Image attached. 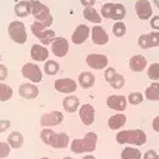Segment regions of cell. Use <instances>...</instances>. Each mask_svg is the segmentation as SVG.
Wrapping results in <instances>:
<instances>
[{
	"instance_id": "1",
	"label": "cell",
	"mask_w": 159,
	"mask_h": 159,
	"mask_svg": "<svg viewBox=\"0 0 159 159\" xmlns=\"http://www.w3.org/2000/svg\"><path fill=\"white\" fill-rule=\"evenodd\" d=\"M97 141L98 136L94 132H88L84 135L83 139H75L71 141V152L80 154V153H89V152H94L97 147Z\"/></svg>"
},
{
	"instance_id": "2",
	"label": "cell",
	"mask_w": 159,
	"mask_h": 159,
	"mask_svg": "<svg viewBox=\"0 0 159 159\" xmlns=\"http://www.w3.org/2000/svg\"><path fill=\"white\" fill-rule=\"evenodd\" d=\"M116 141L118 144H132L139 147L147 143V134L143 130H125L116 135Z\"/></svg>"
},
{
	"instance_id": "3",
	"label": "cell",
	"mask_w": 159,
	"mask_h": 159,
	"mask_svg": "<svg viewBox=\"0 0 159 159\" xmlns=\"http://www.w3.org/2000/svg\"><path fill=\"white\" fill-rule=\"evenodd\" d=\"M30 5H31V13L36 18V20L48 28L52 24V16L50 13L48 7L42 4L41 2H38V0H30Z\"/></svg>"
},
{
	"instance_id": "4",
	"label": "cell",
	"mask_w": 159,
	"mask_h": 159,
	"mask_svg": "<svg viewBox=\"0 0 159 159\" xmlns=\"http://www.w3.org/2000/svg\"><path fill=\"white\" fill-rule=\"evenodd\" d=\"M32 32L33 34L39 39V41L42 42V45H50L55 41V38H56V34L54 31H51V30H47V27H45L43 24H41L39 22H34L32 24Z\"/></svg>"
},
{
	"instance_id": "5",
	"label": "cell",
	"mask_w": 159,
	"mask_h": 159,
	"mask_svg": "<svg viewBox=\"0 0 159 159\" xmlns=\"http://www.w3.org/2000/svg\"><path fill=\"white\" fill-rule=\"evenodd\" d=\"M126 14V9L122 4H113V3H107L102 7V16L104 18L108 19H115V20H120L124 19Z\"/></svg>"
},
{
	"instance_id": "6",
	"label": "cell",
	"mask_w": 159,
	"mask_h": 159,
	"mask_svg": "<svg viewBox=\"0 0 159 159\" xmlns=\"http://www.w3.org/2000/svg\"><path fill=\"white\" fill-rule=\"evenodd\" d=\"M9 36L14 42L23 45L27 41V31H25V25L19 22V20H14L9 24Z\"/></svg>"
},
{
	"instance_id": "7",
	"label": "cell",
	"mask_w": 159,
	"mask_h": 159,
	"mask_svg": "<svg viewBox=\"0 0 159 159\" xmlns=\"http://www.w3.org/2000/svg\"><path fill=\"white\" fill-rule=\"evenodd\" d=\"M22 75L33 83H39L42 80V73L41 69L33 62H27L22 68Z\"/></svg>"
},
{
	"instance_id": "8",
	"label": "cell",
	"mask_w": 159,
	"mask_h": 159,
	"mask_svg": "<svg viewBox=\"0 0 159 159\" xmlns=\"http://www.w3.org/2000/svg\"><path fill=\"white\" fill-rule=\"evenodd\" d=\"M64 121V115L59 111H54L50 113H45L39 118V122L43 127H50V126H57Z\"/></svg>"
},
{
	"instance_id": "9",
	"label": "cell",
	"mask_w": 159,
	"mask_h": 159,
	"mask_svg": "<svg viewBox=\"0 0 159 159\" xmlns=\"http://www.w3.org/2000/svg\"><path fill=\"white\" fill-rule=\"evenodd\" d=\"M104 78H106V80L111 84V87L115 89H121L125 84V78L121 74L116 73V70L113 68H108L104 71Z\"/></svg>"
},
{
	"instance_id": "10",
	"label": "cell",
	"mask_w": 159,
	"mask_h": 159,
	"mask_svg": "<svg viewBox=\"0 0 159 159\" xmlns=\"http://www.w3.org/2000/svg\"><path fill=\"white\" fill-rule=\"evenodd\" d=\"M87 64L90 66L92 69H98L102 70L108 65V59L102 54H89L85 59Z\"/></svg>"
},
{
	"instance_id": "11",
	"label": "cell",
	"mask_w": 159,
	"mask_h": 159,
	"mask_svg": "<svg viewBox=\"0 0 159 159\" xmlns=\"http://www.w3.org/2000/svg\"><path fill=\"white\" fill-rule=\"evenodd\" d=\"M138 43L141 48H150V47L159 46V32L141 34L138 39Z\"/></svg>"
},
{
	"instance_id": "12",
	"label": "cell",
	"mask_w": 159,
	"mask_h": 159,
	"mask_svg": "<svg viewBox=\"0 0 159 159\" xmlns=\"http://www.w3.org/2000/svg\"><path fill=\"white\" fill-rule=\"evenodd\" d=\"M135 11L140 19L145 20V19H149L153 14V9L152 5L148 0H138L135 3Z\"/></svg>"
},
{
	"instance_id": "13",
	"label": "cell",
	"mask_w": 159,
	"mask_h": 159,
	"mask_svg": "<svg viewBox=\"0 0 159 159\" xmlns=\"http://www.w3.org/2000/svg\"><path fill=\"white\" fill-rule=\"evenodd\" d=\"M69 51V43L68 39L64 37H56L55 41L52 42V52L57 57H64Z\"/></svg>"
},
{
	"instance_id": "14",
	"label": "cell",
	"mask_w": 159,
	"mask_h": 159,
	"mask_svg": "<svg viewBox=\"0 0 159 159\" xmlns=\"http://www.w3.org/2000/svg\"><path fill=\"white\" fill-rule=\"evenodd\" d=\"M55 89L59 90L60 93H73V92L76 89V83L73 80V79H57L55 80Z\"/></svg>"
},
{
	"instance_id": "15",
	"label": "cell",
	"mask_w": 159,
	"mask_h": 159,
	"mask_svg": "<svg viewBox=\"0 0 159 159\" xmlns=\"http://www.w3.org/2000/svg\"><path fill=\"white\" fill-rule=\"evenodd\" d=\"M79 116L85 126H90L94 121V107L88 103L83 104L80 107V111H79Z\"/></svg>"
},
{
	"instance_id": "16",
	"label": "cell",
	"mask_w": 159,
	"mask_h": 159,
	"mask_svg": "<svg viewBox=\"0 0 159 159\" xmlns=\"http://www.w3.org/2000/svg\"><path fill=\"white\" fill-rule=\"evenodd\" d=\"M92 39H93V42L96 45H106L108 43L110 37L106 33L104 28H102L101 25H94L92 28Z\"/></svg>"
},
{
	"instance_id": "17",
	"label": "cell",
	"mask_w": 159,
	"mask_h": 159,
	"mask_svg": "<svg viewBox=\"0 0 159 159\" xmlns=\"http://www.w3.org/2000/svg\"><path fill=\"white\" fill-rule=\"evenodd\" d=\"M18 90H19V96L24 99H34L39 93L38 88L34 84H31V83L22 84Z\"/></svg>"
},
{
	"instance_id": "18",
	"label": "cell",
	"mask_w": 159,
	"mask_h": 159,
	"mask_svg": "<svg viewBox=\"0 0 159 159\" xmlns=\"http://www.w3.org/2000/svg\"><path fill=\"white\" fill-rule=\"evenodd\" d=\"M126 104H127V101H126L125 96L113 94V96H110L107 98V106L115 111H124L126 108Z\"/></svg>"
},
{
	"instance_id": "19",
	"label": "cell",
	"mask_w": 159,
	"mask_h": 159,
	"mask_svg": "<svg viewBox=\"0 0 159 159\" xmlns=\"http://www.w3.org/2000/svg\"><path fill=\"white\" fill-rule=\"evenodd\" d=\"M69 144V135L65 134V132H54V135L51 138V143H50V147L55 148V149H64L68 147Z\"/></svg>"
},
{
	"instance_id": "20",
	"label": "cell",
	"mask_w": 159,
	"mask_h": 159,
	"mask_svg": "<svg viewBox=\"0 0 159 159\" xmlns=\"http://www.w3.org/2000/svg\"><path fill=\"white\" fill-rule=\"evenodd\" d=\"M89 30L85 24H80V25H78L76 30L74 31L73 36H71V39H73V42L75 45H82L85 42V39L88 38L89 36Z\"/></svg>"
},
{
	"instance_id": "21",
	"label": "cell",
	"mask_w": 159,
	"mask_h": 159,
	"mask_svg": "<svg viewBox=\"0 0 159 159\" xmlns=\"http://www.w3.org/2000/svg\"><path fill=\"white\" fill-rule=\"evenodd\" d=\"M31 57L36 61H45L48 57V51L41 45H33L31 47Z\"/></svg>"
},
{
	"instance_id": "22",
	"label": "cell",
	"mask_w": 159,
	"mask_h": 159,
	"mask_svg": "<svg viewBox=\"0 0 159 159\" xmlns=\"http://www.w3.org/2000/svg\"><path fill=\"white\" fill-rule=\"evenodd\" d=\"M130 68L134 71H143L147 68V60L143 55H135L130 59Z\"/></svg>"
},
{
	"instance_id": "23",
	"label": "cell",
	"mask_w": 159,
	"mask_h": 159,
	"mask_svg": "<svg viewBox=\"0 0 159 159\" xmlns=\"http://www.w3.org/2000/svg\"><path fill=\"white\" fill-rule=\"evenodd\" d=\"M126 124V116L124 113H116L108 118V126L112 130L121 129Z\"/></svg>"
},
{
	"instance_id": "24",
	"label": "cell",
	"mask_w": 159,
	"mask_h": 159,
	"mask_svg": "<svg viewBox=\"0 0 159 159\" xmlns=\"http://www.w3.org/2000/svg\"><path fill=\"white\" fill-rule=\"evenodd\" d=\"M62 106L66 112L73 113L78 110V106H79V98L75 96H68L66 98H64L62 101Z\"/></svg>"
},
{
	"instance_id": "25",
	"label": "cell",
	"mask_w": 159,
	"mask_h": 159,
	"mask_svg": "<svg viewBox=\"0 0 159 159\" xmlns=\"http://www.w3.org/2000/svg\"><path fill=\"white\" fill-rule=\"evenodd\" d=\"M94 82H96V78L90 71H84L79 75V84H80L84 89L92 88L94 85Z\"/></svg>"
},
{
	"instance_id": "26",
	"label": "cell",
	"mask_w": 159,
	"mask_h": 159,
	"mask_svg": "<svg viewBox=\"0 0 159 159\" xmlns=\"http://www.w3.org/2000/svg\"><path fill=\"white\" fill-rule=\"evenodd\" d=\"M14 13L20 17V18H24L31 14V5H30V2H19L16 4L14 7Z\"/></svg>"
},
{
	"instance_id": "27",
	"label": "cell",
	"mask_w": 159,
	"mask_h": 159,
	"mask_svg": "<svg viewBox=\"0 0 159 159\" xmlns=\"http://www.w3.org/2000/svg\"><path fill=\"white\" fill-rule=\"evenodd\" d=\"M8 144L10 145V148H14V149L20 148L22 144H23V135L19 131L10 132L9 136H8Z\"/></svg>"
},
{
	"instance_id": "28",
	"label": "cell",
	"mask_w": 159,
	"mask_h": 159,
	"mask_svg": "<svg viewBox=\"0 0 159 159\" xmlns=\"http://www.w3.org/2000/svg\"><path fill=\"white\" fill-rule=\"evenodd\" d=\"M83 16H84L85 19L93 22V23H97V24H99L102 22L101 16L97 13V10L94 8H92V7H85V9L83 10Z\"/></svg>"
},
{
	"instance_id": "29",
	"label": "cell",
	"mask_w": 159,
	"mask_h": 159,
	"mask_svg": "<svg viewBox=\"0 0 159 159\" xmlns=\"http://www.w3.org/2000/svg\"><path fill=\"white\" fill-rule=\"evenodd\" d=\"M145 97L149 101H159V83H152L145 90Z\"/></svg>"
},
{
	"instance_id": "30",
	"label": "cell",
	"mask_w": 159,
	"mask_h": 159,
	"mask_svg": "<svg viewBox=\"0 0 159 159\" xmlns=\"http://www.w3.org/2000/svg\"><path fill=\"white\" fill-rule=\"evenodd\" d=\"M122 159H141V152L135 148H125L121 153Z\"/></svg>"
},
{
	"instance_id": "31",
	"label": "cell",
	"mask_w": 159,
	"mask_h": 159,
	"mask_svg": "<svg viewBox=\"0 0 159 159\" xmlns=\"http://www.w3.org/2000/svg\"><path fill=\"white\" fill-rule=\"evenodd\" d=\"M13 97V89L8 84L0 83V101L7 102Z\"/></svg>"
},
{
	"instance_id": "32",
	"label": "cell",
	"mask_w": 159,
	"mask_h": 159,
	"mask_svg": "<svg viewBox=\"0 0 159 159\" xmlns=\"http://www.w3.org/2000/svg\"><path fill=\"white\" fill-rule=\"evenodd\" d=\"M59 69H60V65L56 61H54V60H48L45 64V73L47 75H55V74H57Z\"/></svg>"
},
{
	"instance_id": "33",
	"label": "cell",
	"mask_w": 159,
	"mask_h": 159,
	"mask_svg": "<svg viewBox=\"0 0 159 159\" xmlns=\"http://www.w3.org/2000/svg\"><path fill=\"white\" fill-rule=\"evenodd\" d=\"M112 31H113V34H115L116 37H122V36H125V33H126V25H125L124 22L118 20V22H116V23L113 24Z\"/></svg>"
},
{
	"instance_id": "34",
	"label": "cell",
	"mask_w": 159,
	"mask_h": 159,
	"mask_svg": "<svg viewBox=\"0 0 159 159\" xmlns=\"http://www.w3.org/2000/svg\"><path fill=\"white\" fill-rule=\"evenodd\" d=\"M148 76H149V79H152V80H158L159 79V64L154 62V64H152L149 66Z\"/></svg>"
},
{
	"instance_id": "35",
	"label": "cell",
	"mask_w": 159,
	"mask_h": 159,
	"mask_svg": "<svg viewBox=\"0 0 159 159\" xmlns=\"http://www.w3.org/2000/svg\"><path fill=\"white\" fill-rule=\"evenodd\" d=\"M54 132H55V131H52L51 129L45 127V129L41 131V140H42L46 145H50V143H51V138H52V135H54Z\"/></svg>"
},
{
	"instance_id": "36",
	"label": "cell",
	"mask_w": 159,
	"mask_h": 159,
	"mask_svg": "<svg viewBox=\"0 0 159 159\" xmlns=\"http://www.w3.org/2000/svg\"><path fill=\"white\" fill-rule=\"evenodd\" d=\"M143 94L139 93V92H134V93H131L129 96V103L131 104H140L143 102Z\"/></svg>"
},
{
	"instance_id": "37",
	"label": "cell",
	"mask_w": 159,
	"mask_h": 159,
	"mask_svg": "<svg viewBox=\"0 0 159 159\" xmlns=\"http://www.w3.org/2000/svg\"><path fill=\"white\" fill-rule=\"evenodd\" d=\"M10 154V145L7 143L0 141V158H7Z\"/></svg>"
},
{
	"instance_id": "38",
	"label": "cell",
	"mask_w": 159,
	"mask_h": 159,
	"mask_svg": "<svg viewBox=\"0 0 159 159\" xmlns=\"http://www.w3.org/2000/svg\"><path fill=\"white\" fill-rule=\"evenodd\" d=\"M8 76V68L5 65H0V80H5Z\"/></svg>"
},
{
	"instance_id": "39",
	"label": "cell",
	"mask_w": 159,
	"mask_h": 159,
	"mask_svg": "<svg viewBox=\"0 0 159 159\" xmlns=\"http://www.w3.org/2000/svg\"><path fill=\"white\" fill-rule=\"evenodd\" d=\"M150 25L153 30H159V16H154L150 19Z\"/></svg>"
},
{
	"instance_id": "40",
	"label": "cell",
	"mask_w": 159,
	"mask_h": 159,
	"mask_svg": "<svg viewBox=\"0 0 159 159\" xmlns=\"http://www.w3.org/2000/svg\"><path fill=\"white\" fill-rule=\"evenodd\" d=\"M10 121L9 120H0V132H4L7 129H9Z\"/></svg>"
},
{
	"instance_id": "41",
	"label": "cell",
	"mask_w": 159,
	"mask_h": 159,
	"mask_svg": "<svg viewBox=\"0 0 159 159\" xmlns=\"http://www.w3.org/2000/svg\"><path fill=\"white\" fill-rule=\"evenodd\" d=\"M157 152L155 150H148L144 155V159H155L157 158Z\"/></svg>"
},
{
	"instance_id": "42",
	"label": "cell",
	"mask_w": 159,
	"mask_h": 159,
	"mask_svg": "<svg viewBox=\"0 0 159 159\" xmlns=\"http://www.w3.org/2000/svg\"><path fill=\"white\" fill-rule=\"evenodd\" d=\"M153 130L159 132V116L154 117V120H153Z\"/></svg>"
},
{
	"instance_id": "43",
	"label": "cell",
	"mask_w": 159,
	"mask_h": 159,
	"mask_svg": "<svg viewBox=\"0 0 159 159\" xmlns=\"http://www.w3.org/2000/svg\"><path fill=\"white\" fill-rule=\"evenodd\" d=\"M80 2L84 7H92V5H94L96 0H80Z\"/></svg>"
},
{
	"instance_id": "44",
	"label": "cell",
	"mask_w": 159,
	"mask_h": 159,
	"mask_svg": "<svg viewBox=\"0 0 159 159\" xmlns=\"http://www.w3.org/2000/svg\"><path fill=\"white\" fill-rule=\"evenodd\" d=\"M83 159H96V157H93V155H85Z\"/></svg>"
},
{
	"instance_id": "45",
	"label": "cell",
	"mask_w": 159,
	"mask_h": 159,
	"mask_svg": "<svg viewBox=\"0 0 159 159\" xmlns=\"http://www.w3.org/2000/svg\"><path fill=\"white\" fill-rule=\"evenodd\" d=\"M154 4H155L158 8H159V0H154Z\"/></svg>"
},
{
	"instance_id": "46",
	"label": "cell",
	"mask_w": 159,
	"mask_h": 159,
	"mask_svg": "<svg viewBox=\"0 0 159 159\" xmlns=\"http://www.w3.org/2000/svg\"><path fill=\"white\" fill-rule=\"evenodd\" d=\"M62 159H73V158H70V157H65V158H62Z\"/></svg>"
},
{
	"instance_id": "47",
	"label": "cell",
	"mask_w": 159,
	"mask_h": 159,
	"mask_svg": "<svg viewBox=\"0 0 159 159\" xmlns=\"http://www.w3.org/2000/svg\"><path fill=\"white\" fill-rule=\"evenodd\" d=\"M41 159H50V158H46V157H43V158H41Z\"/></svg>"
},
{
	"instance_id": "48",
	"label": "cell",
	"mask_w": 159,
	"mask_h": 159,
	"mask_svg": "<svg viewBox=\"0 0 159 159\" xmlns=\"http://www.w3.org/2000/svg\"><path fill=\"white\" fill-rule=\"evenodd\" d=\"M155 159H159V154H158V155H157V158H155Z\"/></svg>"
},
{
	"instance_id": "49",
	"label": "cell",
	"mask_w": 159,
	"mask_h": 159,
	"mask_svg": "<svg viewBox=\"0 0 159 159\" xmlns=\"http://www.w3.org/2000/svg\"><path fill=\"white\" fill-rule=\"evenodd\" d=\"M0 60H2V56H0Z\"/></svg>"
}]
</instances>
